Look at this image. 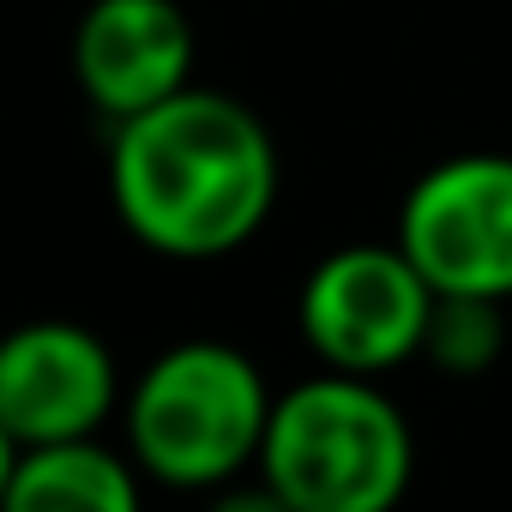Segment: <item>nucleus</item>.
Returning a JSON list of instances; mask_svg holds the SVG:
<instances>
[{
  "label": "nucleus",
  "instance_id": "4",
  "mask_svg": "<svg viewBox=\"0 0 512 512\" xmlns=\"http://www.w3.org/2000/svg\"><path fill=\"white\" fill-rule=\"evenodd\" d=\"M440 290L416 272V260L392 241L338 247L302 284V338L326 368L344 374H392L428 344Z\"/></svg>",
  "mask_w": 512,
  "mask_h": 512
},
{
  "label": "nucleus",
  "instance_id": "6",
  "mask_svg": "<svg viewBox=\"0 0 512 512\" xmlns=\"http://www.w3.org/2000/svg\"><path fill=\"white\" fill-rule=\"evenodd\" d=\"M115 410V356L73 320H37L0 344V434L7 446L85 440Z\"/></svg>",
  "mask_w": 512,
  "mask_h": 512
},
{
  "label": "nucleus",
  "instance_id": "1",
  "mask_svg": "<svg viewBox=\"0 0 512 512\" xmlns=\"http://www.w3.org/2000/svg\"><path fill=\"white\" fill-rule=\"evenodd\" d=\"M109 199L163 260H223L278 205V145L247 103L187 85L115 121Z\"/></svg>",
  "mask_w": 512,
  "mask_h": 512
},
{
  "label": "nucleus",
  "instance_id": "2",
  "mask_svg": "<svg viewBox=\"0 0 512 512\" xmlns=\"http://www.w3.org/2000/svg\"><path fill=\"white\" fill-rule=\"evenodd\" d=\"M416 440L374 374L326 368L272 404L260 482L290 512H386L404 500Z\"/></svg>",
  "mask_w": 512,
  "mask_h": 512
},
{
  "label": "nucleus",
  "instance_id": "7",
  "mask_svg": "<svg viewBox=\"0 0 512 512\" xmlns=\"http://www.w3.org/2000/svg\"><path fill=\"white\" fill-rule=\"evenodd\" d=\"M79 91L127 121L193 85V25L175 0H91L73 31Z\"/></svg>",
  "mask_w": 512,
  "mask_h": 512
},
{
  "label": "nucleus",
  "instance_id": "8",
  "mask_svg": "<svg viewBox=\"0 0 512 512\" xmlns=\"http://www.w3.org/2000/svg\"><path fill=\"white\" fill-rule=\"evenodd\" d=\"M133 464L115 458L109 446H97L91 434L85 440L13 446L7 506L13 512H133V500H139Z\"/></svg>",
  "mask_w": 512,
  "mask_h": 512
},
{
  "label": "nucleus",
  "instance_id": "9",
  "mask_svg": "<svg viewBox=\"0 0 512 512\" xmlns=\"http://www.w3.org/2000/svg\"><path fill=\"white\" fill-rule=\"evenodd\" d=\"M500 344H506L500 302H488V296H440V302H434V320H428L422 356H428L434 368H446V374L464 380V374L494 368Z\"/></svg>",
  "mask_w": 512,
  "mask_h": 512
},
{
  "label": "nucleus",
  "instance_id": "3",
  "mask_svg": "<svg viewBox=\"0 0 512 512\" xmlns=\"http://www.w3.org/2000/svg\"><path fill=\"white\" fill-rule=\"evenodd\" d=\"M272 392L235 344L193 338L163 350L127 398V446L145 476L169 488H223L241 464H260Z\"/></svg>",
  "mask_w": 512,
  "mask_h": 512
},
{
  "label": "nucleus",
  "instance_id": "5",
  "mask_svg": "<svg viewBox=\"0 0 512 512\" xmlns=\"http://www.w3.org/2000/svg\"><path fill=\"white\" fill-rule=\"evenodd\" d=\"M398 247L440 296H512V157L464 151L416 175L398 205Z\"/></svg>",
  "mask_w": 512,
  "mask_h": 512
}]
</instances>
